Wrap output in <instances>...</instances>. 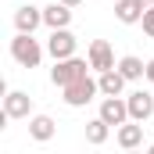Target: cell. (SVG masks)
I'll use <instances>...</instances> for the list:
<instances>
[{"label":"cell","mask_w":154,"mask_h":154,"mask_svg":"<svg viewBox=\"0 0 154 154\" xmlns=\"http://www.w3.org/2000/svg\"><path fill=\"white\" fill-rule=\"evenodd\" d=\"M43 25V7H32V4H22L14 11V29L18 32H36Z\"/></svg>","instance_id":"cell-8"},{"label":"cell","mask_w":154,"mask_h":154,"mask_svg":"<svg viewBox=\"0 0 154 154\" xmlns=\"http://www.w3.org/2000/svg\"><path fill=\"white\" fill-rule=\"evenodd\" d=\"M115 140H118V147H122V151L140 147V143H143V125H140V122H133V118H129V122H122V125H118V133H115Z\"/></svg>","instance_id":"cell-11"},{"label":"cell","mask_w":154,"mask_h":154,"mask_svg":"<svg viewBox=\"0 0 154 154\" xmlns=\"http://www.w3.org/2000/svg\"><path fill=\"white\" fill-rule=\"evenodd\" d=\"M97 82H100V93H104V97H122V90H125L129 79L122 75L118 65H115V68H108V72H97Z\"/></svg>","instance_id":"cell-12"},{"label":"cell","mask_w":154,"mask_h":154,"mask_svg":"<svg viewBox=\"0 0 154 154\" xmlns=\"http://www.w3.org/2000/svg\"><path fill=\"white\" fill-rule=\"evenodd\" d=\"M61 93H65V104H68V108H86V104L100 93V82L90 79V75H82V79H75V82H68Z\"/></svg>","instance_id":"cell-3"},{"label":"cell","mask_w":154,"mask_h":154,"mask_svg":"<svg viewBox=\"0 0 154 154\" xmlns=\"http://www.w3.org/2000/svg\"><path fill=\"white\" fill-rule=\"evenodd\" d=\"M11 57L22 68H36L39 61H43V47L32 39V32H18V36L11 39Z\"/></svg>","instance_id":"cell-2"},{"label":"cell","mask_w":154,"mask_h":154,"mask_svg":"<svg viewBox=\"0 0 154 154\" xmlns=\"http://www.w3.org/2000/svg\"><path fill=\"white\" fill-rule=\"evenodd\" d=\"M61 4H68V7H79V4H82V0H61Z\"/></svg>","instance_id":"cell-20"},{"label":"cell","mask_w":154,"mask_h":154,"mask_svg":"<svg viewBox=\"0 0 154 154\" xmlns=\"http://www.w3.org/2000/svg\"><path fill=\"white\" fill-rule=\"evenodd\" d=\"M115 18L122 25H136V22L143 18V7H140L136 0H115Z\"/></svg>","instance_id":"cell-14"},{"label":"cell","mask_w":154,"mask_h":154,"mask_svg":"<svg viewBox=\"0 0 154 154\" xmlns=\"http://www.w3.org/2000/svg\"><path fill=\"white\" fill-rule=\"evenodd\" d=\"M125 104H129V118L133 122H147L154 115V93H147V90H133L125 97Z\"/></svg>","instance_id":"cell-6"},{"label":"cell","mask_w":154,"mask_h":154,"mask_svg":"<svg viewBox=\"0 0 154 154\" xmlns=\"http://www.w3.org/2000/svg\"><path fill=\"white\" fill-rule=\"evenodd\" d=\"M47 54H50L54 61H61V57H72V54H75V36H72L68 29H50Z\"/></svg>","instance_id":"cell-4"},{"label":"cell","mask_w":154,"mask_h":154,"mask_svg":"<svg viewBox=\"0 0 154 154\" xmlns=\"http://www.w3.org/2000/svg\"><path fill=\"white\" fill-rule=\"evenodd\" d=\"M97 115L104 118L108 125H115V129H118L122 122H129V104H125V97H104Z\"/></svg>","instance_id":"cell-7"},{"label":"cell","mask_w":154,"mask_h":154,"mask_svg":"<svg viewBox=\"0 0 154 154\" xmlns=\"http://www.w3.org/2000/svg\"><path fill=\"white\" fill-rule=\"evenodd\" d=\"M147 151H151V154H154V143H151V147H147Z\"/></svg>","instance_id":"cell-21"},{"label":"cell","mask_w":154,"mask_h":154,"mask_svg":"<svg viewBox=\"0 0 154 154\" xmlns=\"http://www.w3.org/2000/svg\"><path fill=\"white\" fill-rule=\"evenodd\" d=\"M86 68H90V57H61V61H54V68H50V82L57 86V90H65L68 82H75V79L86 75Z\"/></svg>","instance_id":"cell-1"},{"label":"cell","mask_w":154,"mask_h":154,"mask_svg":"<svg viewBox=\"0 0 154 154\" xmlns=\"http://www.w3.org/2000/svg\"><path fill=\"white\" fill-rule=\"evenodd\" d=\"M43 25H47V29H68V25H72V7L61 4V0H57V4H47V7H43Z\"/></svg>","instance_id":"cell-10"},{"label":"cell","mask_w":154,"mask_h":154,"mask_svg":"<svg viewBox=\"0 0 154 154\" xmlns=\"http://www.w3.org/2000/svg\"><path fill=\"white\" fill-rule=\"evenodd\" d=\"M147 79H151V86H154V57L147 61Z\"/></svg>","instance_id":"cell-18"},{"label":"cell","mask_w":154,"mask_h":154,"mask_svg":"<svg viewBox=\"0 0 154 154\" xmlns=\"http://www.w3.org/2000/svg\"><path fill=\"white\" fill-rule=\"evenodd\" d=\"M140 25H143V32H147V36L154 39V4L147 7V11H143V18H140Z\"/></svg>","instance_id":"cell-17"},{"label":"cell","mask_w":154,"mask_h":154,"mask_svg":"<svg viewBox=\"0 0 154 154\" xmlns=\"http://www.w3.org/2000/svg\"><path fill=\"white\" fill-rule=\"evenodd\" d=\"M136 4H140V7H143V11H147V7H151V4H154V0H136Z\"/></svg>","instance_id":"cell-19"},{"label":"cell","mask_w":154,"mask_h":154,"mask_svg":"<svg viewBox=\"0 0 154 154\" xmlns=\"http://www.w3.org/2000/svg\"><path fill=\"white\" fill-rule=\"evenodd\" d=\"M108 136H111V125H108L100 115L93 118V122H86V143L100 147V143H108Z\"/></svg>","instance_id":"cell-16"},{"label":"cell","mask_w":154,"mask_h":154,"mask_svg":"<svg viewBox=\"0 0 154 154\" xmlns=\"http://www.w3.org/2000/svg\"><path fill=\"white\" fill-rule=\"evenodd\" d=\"M54 129H57V125H54L50 115H32L29 118V136H32L36 143H47V140L54 136Z\"/></svg>","instance_id":"cell-13"},{"label":"cell","mask_w":154,"mask_h":154,"mask_svg":"<svg viewBox=\"0 0 154 154\" xmlns=\"http://www.w3.org/2000/svg\"><path fill=\"white\" fill-rule=\"evenodd\" d=\"M86 57H90V68H93V72H108V68H115V50H111L108 39H93L90 50H86Z\"/></svg>","instance_id":"cell-5"},{"label":"cell","mask_w":154,"mask_h":154,"mask_svg":"<svg viewBox=\"0 0 154 154\" xmlns=\"http://www.w3.org/2000/svg\"><path fill=\"white\" fill-rule=\"evenodd\" d=\"M29 111H32V97H29V93L11 90V93L4 97V115L7 118H29Z\"/></svg>","instance_id":"cell-9"},{"label":"cell","mask_w":154,"mask_h":154,"mask_svg":"<svg viewBox=\"0 0 154 154\" xmlns=\"http://www.w3.org/2000/svg\"><path fill=\"white\" fill-rule=\"evenodd\" d=\"M118 72L129 79V82H136V79H147V65L136 54H125V57H118Z\"/></svg>","instance_id":"cell-15"}]
</instances>
